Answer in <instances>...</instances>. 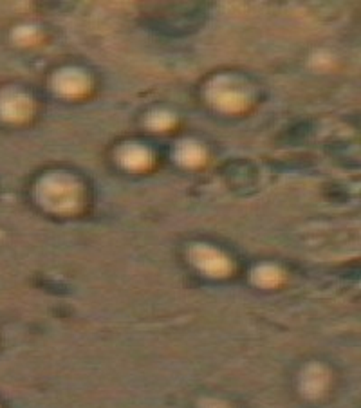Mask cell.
<instances>
[{
	"instance_id": "cell-1",
	"label": "cell",
	"mask_w": 361,
	"mask_h": 408,
	"mask_svg": "<svg viewBox=\"0 0 361 408\" xmlns=\"http://www.w3.org/2000/svg\"><path fill=\"white\" fill-rule=\"evenodd\" d=\"M38 199L48 210L72 211L79 204V188L67 175H48L38 187Z\"/></svg>"
},
{
	"instance_id": "cell-2",
	"label": "cell",
	"mask_w": 361,
	"mask_h": 408,
	"mask_svg": "<svg viewBox=\"0 0 361 408\" xmlns=\"http://www.w3.org/2000/svg\"><path fill=\"white\" fill-rule=\"evenodd\" d=\"M191 262L210 277H223L230 271V262L221 251L210 246H195L191 250Z\"/></svg>"
},
{
	"instance_id": "cell-3",
	"label": "cell",
	"mask_w": 361,
	"mask_h": 408,
	"mask_svg": "<svg viewBox=\"0 0 361 408\" xmlns=\"http://www.w3.org/2000/svg\"><path fill=\"white\" fill-rule=\"evenodd\" d=\"M210 98L217 107L224 111H240L246 105V94L240 89H235L233 85L230 87L228 79H223L217 87L211 89Z\"/></svg>"
},
{
	"instance_id": "cell-4",
	"label": "cell",
	"mask_w": 361,
	"mask_h": 408,
	"mask_svg": "<svg viewBox=\"0 0 361 408\" xmlns=\"http://www.w3.org/2000/svg\"><path fill=\"white\" fill-rule=\"evenodd\" d=\"M0 114L4 116L6 121H22L31 114V99L24 94H6L0 99Z\"/></svg>"
},
{
	"instance_id": "cell-5",
	"label": "cell",
	"mask_w": 361,
	"mask_h": 408,
	"mask_svg": "<svg viewBox=\"0 0 361 408\" xmlns=\"http://www.w3.org/2000/svg\"><path fill=\"white\" fill-rule=\"evenodd\" d=\"M55 85L60 94L78 96L87 91L89 82L84 72L74 71V69H67V71H62L60 75H56Z\"/></svg>"
},
{
	"instance_id": "cell-6",
	"label": "cell",
	"mask_w": 361,
	"mask_h": 408,
	"mask_svg": "<svg viewBox=\"0 0 361 408\" xmlns=\"http://www.w3.org/2000/svg\"><path fill=\"white\" fill-rule=\"evenodd\" d=\"M326 383H327V376H326V373H323V369L322 367H316V365H314V367H309V369L306 370V374H304L302 390L307 394V396L316 397L323 392Z\"/></svg>"
},
{
	"instance_id": "cell-7",
	"label": "cell",
	"mask_w": 361,
	"mask_h": 408,
	"mask_svg": "<svg viewBox=\"0 0 361 408\" xmlns=\"http://www.w3.org/2000/svg\"><path fill=\"white\" fill-rule=\"evenodd\" d=\"M119 161L121 165L127 168H132V170H139V168L148 167V162H150V154L145 150L143 147H125L119 154Z\"/></svg>"
},
{
	"instance_id": "cell-8",
	"label": "cell",
	"mask_w": 361,
	"mask_h": 408,
	"mask_svg": "<svg viewBox=\"0 0 361 408\" xmlns=\"http://www.w3.org/2000/svg\"><path fill=\"white\" fill-rule=\"evenodd\" d=\"M204 154L201 150L199 145H194V143H183L177 150V159L183 165H190V167H195L199 162L203 161Z\"/></svg>"
},
{
	"instance_id": "cell-9",
	"label": "cell",
	"mask_w": 361,
	"mask_h": 408,
	"mask_svg": "<svg viewBox=\"0 0 361 408\" xmlns=\"http://www.w3.org/2000/svg\"><path fill=\"white\" fill-rule=\"evenodd\" d=\"M253 278L255 282L260 285H274L280 280V271L274 266H262L255 271Z\"/></svg>"
},
{
	"instance_id": "cell-10",
	"label": "cell",
	"mask_w": 361,
	"mask_h": 408,
	"mask_svg": "<svg viewBox=\"0 0 361 408\" xmlns=\"http://www.w3.org/2000/svg\"><path fill=\"white\" fill-rule=\"evenodd\" d=\"M204 408H230V407H224V404L218 403V401H210V404L204 403Z\"/></svg>"
}]
</instances>
